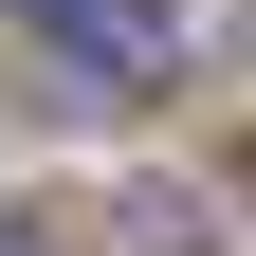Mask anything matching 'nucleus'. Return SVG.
Returning a JSON list of instances; mask_svg holds the SVG:
<instances>
[{
	"label": "nucleus",
	"instance_id": "obj_1",
	"mask_svg": "<svg viewBox=\"0 0 256 256\" xmlns=\"http://www.w3.org/2000/svg\"><path fill=\"white\" fill-rule=\"evenodd\" d=\"M18 37H37V74L74 110H146L183 74V0H18Z\"/></svg>",
	"mask_w": 256,
	"mask_h": 256
},
{
	"label": "nucleus",
	"instance_id": "obj_2",
	"mask_svg": "<svg viewBox=\"0 0 256 256\" xmlns=\"http://www.w3.org/2000/svg\"><path fill=\"white\" fill-rule=\"evenodd\" d=\"M0 256H37V238H0Z\"/></svg>",
	"mask_w": 256,
	"mask_h": 256
}]
</instances>
